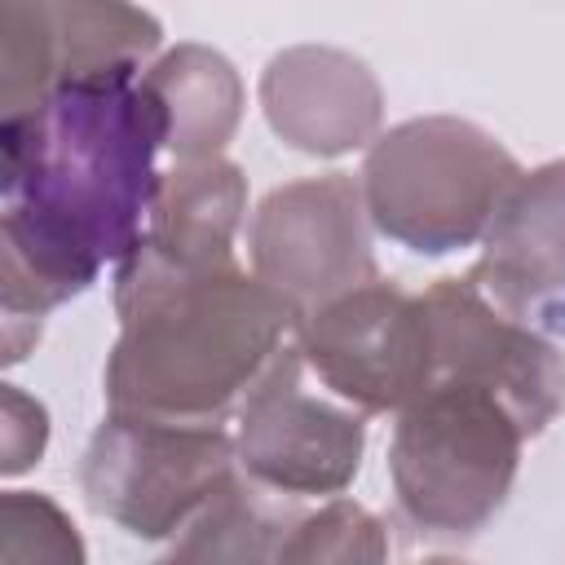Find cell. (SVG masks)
I'll return each mask as SVG.
<instances>
[{
    "mask_svg": "<svg viewBox=\"0 0 565 565\" xmlns=\"http://www.w3.org/2000/svg\"><path fill=\"white\" fill-rule=\"evenodd\" d=\"M137 71L128 62L66 75L4 115V296L31 282L35 313L84 291L146 238L172 115Z\"/></svg>",
    "mask_w": 565,
    "mask_h": 565,
    "instance_id": "obj_1",
    "label": "cell"
},
{
    "mask_svg": "<svg viewBox=\"0 0 565 565\" xmlns=\"http://www.w3.org/2000/svg\"><path fill=\"white\" fill-rule=\"evenodd\" d=\"M119 265L124 340L106 371L115 411L207 419L252 393L296 313L278 287L243 278L230 260L181 269L141 243Z\"/></svg>",
    "mask_w": 565,
    "mask_h": 565,
    "instance_id": "obj_2",
    "label": "cell"
},
{
    "mask_svg": "<svg viewBox=\"0 0 565 565\" xmlns=\"http://www.w3.org/2000/svg\"><path fill=\"white\" fill-rule=\"evenodd\" d=\"M521 424L512 411L459 380L428 384L393 437V481L415 525L472 534L499 503L516 468Z\"/></svg>",
    "mask_w": 565,
    "mask_h": 565,
    "instance_id": "obj_3",
    "label": "cell"
},
{
    "mask_svg": "<svg viewBox=\"0 0 565 565\" xmlns=\"http://www.w3.org/2000/svg\"><path fill=\"white\" fill-rule=\"evenodd\" d=\"M516 177V163L472 124L415 119L371 150L366 207L388 238L450 252L477 238Z\"/></svg>",
    "mask_w": 565,
    "mask_h": 565,
    "instance_id": "obj_4",
    "label": "cell"
},
{
    "mask_svg": "<svg viewBox=\"0 0 565 565\" xmlns=\"http://www.w3.org/2000/svg\"><path fill=\"white\" fill-rule=\"evenodd\" d=\"M230 441L207 419L115 415L102 424L84 486L88 503L132 534H168L230 490Z\"/></svg>",
    "mask_w": 565,
    "mask_h": 565,
    "instance_id": "obj_5",
    "label": "cell"
},
{
    "mask_svg": "<svg viewBox=\"0 0 565 565\" xmlns=\"http://www.w3.org/2000/svg\"><path fill=\"white\" fill-rule=\"evenodd\" d=\"M305 358L331 393L366 411L406 406L433 375L424 300L380 287L375 278L335 291L305 322Z\"/></svg>",
    "mask_w": 565,
    "mask_h": 565,
    "instance_id": "obj_6",
    "label": "cell"
},
{
    "mask_svg": "<svg viewBox=\"0 0 565 565\" xmlns=\"http://www.w3.org/2000/svg\"><path fill=\"white\" fill-rule=\"evenodd\" d=\"M424 300L428 353L437 380H459L494 393L521 433H539L565 393V366L552 344L534 340L525 322L499 318L472 278H441Z\"/></svg>",
    "mask_w": 565,
    "mask_h": 565,
    "instance_id": "obj_7",
    "label": "cell"
},
{
    "mask_svg": "<svg viewBox=\"0 0 565 565\" xmlns=\"http://www.w3.org/2000/svg\"><path fill=\"white\" fill-rule=\"evenodd\" d=\"M362 424L300 393L296 349H278L243 406V463L278 490H340L358 472Z\"/></svg>",
    "mask_w": 565,
    "mask_h": 565,
    "instance_id": "obj_8",
    "label": "cell"
},
{
    "mask_svg": "<svg viewBox=\"0 0 565 565\" xmlns=\"http://www.w3.org/2000/svg\"><path fill=\"white\" fill-rule=\"evenodd\" d=\"M472 282L508 318L565 335V163L508 185Z\"/></svg>",
    "mask_w": 565,
    "mask_h": 565,
    "instance_id": "obj_9",
    "label": "cell"
},
{
    "mask_svg": "<svg viewBox=\"0 0 565 565\" xmlns=\"http://www.w3.org/2000/svg\"><path fill=\"white\" fill-rule=\"evenodd\" d=\"M252 247L260 278L291 305L296 296H335L340 287H358V274H371L358 190L344 177L278 190L256 216Z\"/></svg>",
    "mask_w": 565,
    "mask_h": 565,
    "instance_id": "obj_10",
    "label": "cell"
},
{
    "mask_svg": "<svg viewBox=\"0 0 565 565\" xmlns=\"http://www.w3.org/2000/svg\"><path fill=\"white\" fill-rule=\"evenodd\" d=\"M243 207V181L230 163H185L172 172L168 185H159L154 199V225L141 238L159 260L181 269H212L230 260V234L238 225Z\"/></svg>",
    "mask_w": 565,
    "mask_h": 565,
    "instance_id": "obj_11",
    "label": "cell"
},
{
    "mask_svg": "<svg viewBox=\"0 0 565 565\" xmlns=\"http://www.w3.org/2000/svg\"><path fill=\"white\" fill-rule=\"evenodd\" d=\"M150 84L163 93V102H190L181 110H172V146L194 159L221 146V137L234 124V102H238V84L230 75V66L203 49H181L172 53Z\"/></svg>",
    "mask_w": 565,
    "mask_h": 565,
    "instance_id": "obj_12",
    "label": "cell"
}]
</instances>
